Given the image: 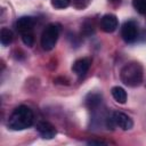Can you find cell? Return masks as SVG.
Instances as JSON below:
<instances>
[{"label":"cell","instance_id":"cell-1","mask_svg":"<svg viewBox=\"0 0 146 146\" xmlns=\"http://www.w3.org/2000/svg\"><path fill=\"white\" fill-rule=\"evenodd\" d=\"M33 112L30 107L21 105L14 110L8 119V127L11 130H24L33 123Z\"/></svg>","mask_w":146,"mask_h":146},{"label":"cell","instance_id":"cell-2","mask_svg":"<svg viewBox=\"0 0 146 146\" xmlns=\"http://www.w3.org/2000/svg\"><path fill=\"white\" fill-rule=\"evenodd\" d=\"M121 81L128 87H137L143 82V67L137 62L127 63L120 71Z\"/></svg>","mask_w":146,"mask_h":146},{"label":"cell","instance_id":"cell-3","mask_svg":"<svg viewBox=\"0 0 146 146\" xmlns=\"http://www.w3.org/2000/svg\"><path fill=\"white\" fill-rule=\"evenodd\" d=\"M59 35V27L56 24H48L41 34V47L49 51L55 48Z\"/></svg>","mask_w":146,"mask_h":146},{"label":"cell","instance_id":"cell-4","mask_svg":"<svg viewBox=\"0 0 146 146\" xmlns=\"http://www.w3.org/2000/svg\"><path fill=\"white\" fill-rule=\"evenodd\" d=\"M121 35L125 42H133L138 35V29L135 22L128 21L122 25Z\"/></svg>","mask_w":146,"mask_h":146},{"label":"cell","instance_id":"cell-5","mask_svg":"<svg viewBox=\"0 0 146 146\" xmlns=\"http://www.w3.org/2000/svg\"><path fill=\"white\" fill-rule=\"evenodd\" d=\"M119 22L115 15L113 14H106L100 19V27L106 33H112L117 29Z\"/></svg>","mask_w":146,"mask_h":146},{"label":"cell","instance_id":"cell-6","mask_svg":"<svg viewBox=\"0 0 146 146\" xmlns=\"http://www.w3.org/2000/svg\"><path fill=\"white\" fill-rule=\"evenodd\" d=\"M113 119H114L115 125H117L122 130H130L133 125V122L130 119V116H128L127 114H124L122 112H114Z\"/></svg>","mask_w":146,"mask_h":146},{"label":"cell","instance_id":"cell-7","mask_svg":"<svg viewBox=\"0 0 146 146\" xmlns=\"http://www.w3.org/2000/svg\"><path fill=\"white\" fill-rule=\"evenodd\" d=\"M36 130L44 139H51L56 135V129L51 123L47 121H39L36 123Z\"/></svg>","mask_w":146,"mask_h":146},{"label":"cell","instance_id":"cell-8","mask_svg":"<svg viewBox=\"0 0 146 146\" xmlns=\"http://www.w3.org/2000/svg\"><path fill=\"white\" fill-rule=\"evenodd\" d=\"M34 23L35 22H34L33 17H31V16H22L16 22V29L21 34L27 33V32H31L33 30Z\"/></svg>","mask_w":146,"mask_h":146},{"label":"cell","instance_id":"cell-9","mask_svg":"<svg viewBox=\"0 0 146 146\" xmlns=\"http://www.w3.org/2000/svg\"><path fill=\"white\" fill-rule=\"evenodd\" d=\"M89 67H90V59L89 58H80L74 62V64L72 66V71L78 76H82L88 72Z\"/></svg>","mask_w":146,"mask_h":146},{"label":"cell","instance_id":"cell-10","mask_svg":"<svg viewBox=\"0 0 146 146\" xmlns=\"http://www.w3.org/2000/svg\"><path fill=\"white\" fill-rule=\"evenodd\" d=\"M111 94L113 96V98L115 99V102L120 103V104H124L127 102V92L123 88L116 86V87H113L111 89Z\"/></svg>","mask_w":146,"mask_h":146},{"label":"cell","instance_id":"cell-11","mask_svg":"<svg viewBox=\"0 0 146 146\" xmlns=\"http://www.w3.org/2000/svg\"><path fill=\"white\" fill-rule=\"evenodd\" d=\"M13 32L7 29V27H2L1 32H0V41L2 43V46H8L9 43H11L13 41Z\"/></svg>","mask_w":146,"mask_h":146},{"label":"cell","instance_id":"cell-12","mask_svg":"<svg viewBox=\"0 0 146 146\" xmlns=\"http://www.w3.org/2000/svg\"><path fill=\"white\" fill-rule=\"evenodd\" d=\"M132 6L139 14H146V0H132Z\"/></svg>","mask_w":146,"mask_h":146},{"label":"cell","instance_id":"cell-13","mask_svg":"<svg viewBox=\"0 0 146 146\" xmlns=\"http://www.w3.org/2000/svg\"><path fill=\"white\" fill-rule=\"evenodd\" d=\"M100 99H102V97H100L99 95L91 94V95H89V98H87V104H88L90 107H95V106L99 105V103L102 102Z\"/></svg>","mask_w":146,"mask_h":146},{"label":"cell","instance_id":"cell-14","mask_svg":"<svg viewBox=\"0 0 146 146\" xmlns=\"http://www.w3.org/2000/svg\"><path fill=\"white\" fill-rule=\"evenodd\" d=\"M71 3V0H51V6L56 9H64L68 7Z\"/></svg>","mask_w":146,"mask_h":146},{"label":"cell","instance_id":"cell-15","mask_svg":"<svg viewBox=\"0 0 146 146\" xmlns=\"http://www.w3.org/2000/svg\"><path fill=\"white\" fill-rule=\"evenodd\" d=\"M22 40L24 42V44L31 47L34 42V38H33V34L31 32H27V33H23L22 34Z\"/></svg>","mask_w":146,"mask_h":146},{"label":"cell","instance_id":"cell-16","mask_svg":"<svg viewBox=\"0 0 146 146\" xmlns=\"http://www.w3.org/2000/svg\"><path fill=\"white\" fill-rule=\"evenodd\" d=\"M88 144L89 145H105V143L102 140H90L88 141Z\"/></svg>","mask_w":146,"mask_h":146},{"label":"cell","instance_id":"cell-17","mask_svg":"<svg viewBox=\"0 0 146 146\" xmlns=\"http://www.w3.org/2000/svg\"><path fill=\"white\" fill-rule=\"evenodd\" d=\"M78 2H81V1H89V0H76Z\"/></svg>","mask_w":146,"mask_h":146},{"label":"cell","instance_id":"cell-18","mask_svg":"<svg viewBox=\"0 0 146 146\" xmlns=\"http://www.w3.org/2000/svg\"><path fill=\"white\" fill-rule=\"evenodd\" d=\"M112 1H120V0H112Z\"/></svg>","mask_w":146,"mask_h":146}]
</instances>
